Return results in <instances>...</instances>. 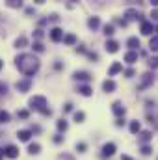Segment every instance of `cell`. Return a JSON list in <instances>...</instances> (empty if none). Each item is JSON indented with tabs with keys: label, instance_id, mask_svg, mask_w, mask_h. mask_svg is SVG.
I'll use <instances>...</instances> for the list:
<instances>
[{
	"label": "cell",
	"instance_id": "1",
	"mask_svg": "<svg viewBox=\"0 0 158 160\" xmlns=\"http://www.w3.org/2000/svg\"><path fill=\"white\" fill-rule=\"evenodd\" d=\"M17 67L20 73H24L26 76H32L34 73H37L39 69V60L34 54H19L17 56Z\"/></svg>",
	"mask_w": 158,
	"mask_h": 160
},
{
	"label": "cell",
	"instance_id": "2",
	"mask_svg": "<svg viewBox=\"0 0 158 160\" xmlns=\"http://www.w3.org/2000/svg\"><path fill=\"white\" fill-rule=\"evenodd\" d=\"M30 108L41 112L43 116H50V114H52V110L47 108V99H45L43 95H35V97H32V99H30Z\"/></svg>",
	"mask_w": 158,
	"mask_h": 160
},
{
	"label": "cell",
	"instance_id": "3",
	"mask_svg": "<svg viewBox=\"0 0 158 160\" xmlns=\"http://www.w3.org/2000/svg\"><path fill=\"white\" fill-rule=\"evenodd\" d=\"M2 155L7 157V158H17V157H19V149H17L15 145H7V147L2 151Z\"/></svg>",
	"mask_w": 158,
	"mask_h": 160
},
{
	"label": "cell",
	"instance_id": "4",
	"mask_svg": "<svg viewBox=\"0 0 158 160\" xmlns=\"http://www.w3.org/2000/svg\"><path fill=\"white\" fill-rule=\"evenodd\" d=\"M153 32H155L153 22H149V21H142V34H143V35H151Z\"/></svg>",
	"mask_w": 158,
	"mask_h": 160
},
{
	"label": "cell",
	"instance_id": "5",
	"mask_svg": "<svg viewBox=\"0 0 158 160\" xmlns=\"http://www.w3.org/2000/svg\"><path fill=\"white\" fill-rule=\"evenodd\" d=\"M50 39L56 41V43L61 41V39H63V30H61V28H52V30H50Z\"/></svg>",
	"mask_w": 158,
	"mask_h": 160
},
{
	"label": "cell",
	"instance_id": "6",
	"mask_svg": "<svg viewBox=\"0 0 158 160\" xmlns=\"http://www.w3.org/2000/svg\"><path fill=\"white\" fill-rule=\"evenodd\" d=\"M30 86H32V80H30V78H26V80H19V82L15 84V88H17L19 91H28Z\"/></svg>",
	"mask_w": 158,
	"mask_h": 160
},
{
	"label": "cell",
	"instance_id": "7",
	"mask_svg": "<svg viewBox=\"0 0 158 160\" xmlns=\"http://www.w3.org/2000/svg\"><path fill=\"white\" fill-rule=\"evenodd\" d=\"M73 78H74V80H82V82H88V80L91 78V75H89V73H86V71H76V73L73 75Z\"/></svg>",
	"mask_w": 158,
	"mask_h": 160
},
{
	"label": "cell",
	"instance_id": "8",
	"mask_svg": "<svg viewBox=\"0 0 158 160\" xmlns=\"http://www.w3.org/2000/svg\"><path fill=\"white\" fill-rule=\"evenodd\" d=\"M112 110H114V114H115V116H119V117H121V116H125V112H127V110H125V106H123L121 103H114Z\"/></svg>",
	"mask_w": 158,
	"mask_h": 160
},
{
	"label": "cell",
	"instance_id": "9",
	"mask_svg": "<svg viewBox=\"0 0 158 160\" xmlns=\"http://www.w3.org/2000/svg\"><path fill=\"white\" fill-rule=\"evenodd\" d=\"M115 153V144H106L104 147H102V155L104 157H112Z\"/></svg>",
	"mask_w": 158,
	"mask_h": 160
},
{
	"label": "cell",
	"instance_id": "10",
	"mask_svg": "<svg viewBox=\"0 0 158 160\" xmlns=\"http://www.w3.org/2000/svg\"><path fill=\"white\" fill-rule=\"evenodd\" d=\"M17 138H19L20 142H28V140L32 138V130H19V132H17Z\"/></svg>",
	"mask_w": 158,
	"mask_h": 160
},
{
	"label": "cell",
	"instance_id": "11",
	"mask_svg": "<svg viewBox=\"0 0 158 160\" xmlns=\"http://www.w3.org/2000/svg\"><path fill=\"white\" fill-rule=\"evenodd\" d=\"M106 50L112 52V54L117 52V50H119V43H117V41H108V43H106Z\"/></svg>",
	"mask_w": 158,
	"mask_h": 160
},
{
	"label": "cell",
	"instance_id": "12",
	"mask_svg": "<svg viewBox=\"0 0 158 160\" xmlns=\"http://www.w3.org/2000/svg\"><path fill=\"white\" fill-rule=\"evenodd\" d=\"M136 60H138V54H136L134 50H130V52L125 54V62H127V63H134Z\"/></svg>",
	"mask_w": 158,
	"mask_h": 160
},
{
	"label": "cell",
	"instance_id": "13",
	"mask_svg": "<svg viewBox=\"0 0 158 160\" xmlns=\"http://www.w3.org/2000/svg\"><path fill=\"white\" fill-rule=\"evenodd\" d=\"M102 89H104V91H108V93H110V91H114V89H115V82H114V80H104Z\"/></svg>",
	"mask_w": 158,
	"mask_h": 160
},
{
	"label": "cell",
	"instance_id": "14",
	"mask_svg": "<svg viewBox=\"0 0 158 160\" xmlns=\"http://www.w3.org/2000/svg\"><path fill=\"white\" fill-rule=\"evenodd\" d=\"M99 24H101V21H99V17H91V19L88 21V26H89L91 30H97V28H99Z\"/></svg>",
	"mask_w": 158,
	"mask_h": 160
},
{
	"label": "cell",
	"instance_id": "15",
	"mask_svg": "<svg viewBox=\"0 0 158 160\" xmlns=\"http://www.w3.org/2000/svg\"><path fill=\"white\" fill-rule=\"evenodd\" d=\"M127 45L134 50V48H138V47H140V39H138V37H130V39L127 41Z\"/></svg>",
	"mask_w": 158,
	"mask_h": 160
},
{
	"label": "cell",
	"instance_id": "16",
	"mask_svg": "<svg viewBox=\"0 0 158 160\" xmlns=\"http://www.w3.org/2000/svg\"><path fill=\"white\" fill-rule=\"evenodd\" d=\"M121 69H123V65H121L119 62H117V63H114V65L110 67V76H114V75H117V73H119Z\"/></svg>",
	"mask_w": 158,
	"mask_h": 160
},
{
	"label": "cell",
	"instance_id": "17",
	"mask_svg": "<svg viewBox=\"0 0 158 160\" xmlns=\"http://www.w3.org/2000/svg\"><path fill=\"white\" fill-rule=\"evenodd\" d=\"M78 93L84 95V97H89V95H91V88H89V86H80V88H78Z\"/></svg>",
	"mask_w": 158,
	"mask_h": 160
},
{
	"label": "cell",
	"instance_id": "18",
	"mask_svg": "<svg viewBox=\"0 0 158 160\" xmlns=\"http://www.w3.org/2000/svg\"><path fill=\"white\" fill-rule=\"evenodd\" d=\"M140 130H142V125H140V121H132V123H130V132H132V134H138Z\"/></svg>",
	"mask_w": 158,
	"mask_h": 160
},
{
	"label": "cell",
	"instance_id": "19",
	"mask_svg": "<svg viewBox=\"0 0 158 160\" xmlns=\"http://www.w3.org/2000/svg\"><path fill=\"white\" fill-rule=\"evenodd\" d=\"M63 43H67V45H74V43H76V37H74L73 34H67V35H63Z\"/></svg>",
	"mask_w": 158,
	"mask_h": 160
},
{
	"label": "cell",
	"instance_id": "20",
	"mask_svg": "<svg viewBox=\"0 0 158 160\" xmlns=\"http://www.w3.org/2000/svg\"><path fill=\"white\" fill-rule=\"evenodd\" d=\"M149 48H151V50H158V35H153V37H151Z\"/></svg>",
	"mask_w": 158,
	"mask_h": 160
},
{
	"label": "cell",
	"instance_id": "21",
	"mask_svg": "<svg viewBox=\"0 0 158 160\" xmlns=\"http://www.w3.org/2000/svg\"><path fill=\"white\" fill-rule=\"evenodd\" d=\"M125 15H127V19H140V13H138L136 9H129Z\"/></svg>",
	"mask_w": 158,
	"mask_h": 160
},
{
	"label": "cell",
	"instance_id": "22",
	"mask_svg": "<svg viewBox=\"0 0 158 160\" xmlns=\"http://www.w3.org/2000/svg\"><path fill=\"white\" fill-rule=\"evenodd\" d=\"M39 149H41V145H39V144H30V147H28V151H30L32 155H37V153H39Z\"/></svg>",
	"mask_w": 158,
	"mask_h": 160
},
{
	"label": "cell",
	"instance_id": "23",
	"mask_svg": "<svg viewBox=\"0 0 158 160\" xmlns=\"http://www.w3.org/2000/svg\"><path fill=\"white\" fill-rule=\"evenodd\" d=\"M84 119H86V114L84 112H74V121L76 123H82Z\"/></svg>",
	"mask_w": 158,
	"mask_h": 160
},
{
	"label": "cell",
	"instance_id": "24",
	"mask_svg": "<svg viewBox=\"0 0 158 160\" xmlns=\"http://www.w3.org/2000/svg\"><path fill=\"white\" fill-rule=\"evenodd\" d=\"M9 121V114L6 110H0V123H7Z\"/></svg>",
	"mask_w": 158,
	"mask_h": 160
},
{
	"label": "cell",
	"instance_id": "25",
	"mask_svg": "<svg viewBox=\"0 0 158 160\" xmlns=\"http://www.w3.org/2000/svg\"><path fill=\"white\" fill-rule=\"evenodd\" d=\"M151 82H153V75L151 73H145L143 75V86H149Z\"/></svg>",
	"mask_w": 158,
	"mask_h": 160
},
{
	"label": "cell",
	"instance_id": "26",
	"mask_svg": "<svg viewBox=\"0 0 158 160\" xmlns=\"http://www.w3.org/2000/svg\"><path fill=\"white\" fill-rule=\"evenodd\" d=\"M67 127H69V123L65 119H60L58 121V130H67Z\"/></svg>",
	"mask_w": 158,
	"mask_h": 160
},
{
	"label": "cell",
	"instance_id": "27",
	"mask_svg": "<svg viewBox=\"0 0 158 160\" xmlns=\"http://www.w3.org/2000/svg\"><path fill=\"white\" fill-rule=\"evenodd\" d=\"M140 140H142V142H149V140H151V132H149V130H143V132L140 134Z\"/></svg>",
	"mask_w": 158,
	"mask_h": 160
},
{
	"label": "cell",
	"instance_id": "28",
	"mask_svg": "<svg viewBox=\"0 0 158 160\" xmlns=\"http://www.w3.org/2000/svg\"><path fill=\"white\" fill-rule=\"evenodd\" d=\"M24 45H26V37H19V39L15 41V47H17V48H22Z\"/></svg>",
	"mask_w": 158,
	"mask_h": 160
},
{
	"label": "cell",
	"instance_id": "29",
	"mask_svg": "<svg viewBox=\"0 0 158 160\" xmlns=\"http://www.w3.org/2000/svg\"><path fill=\"white\" fill-rule=\"evenodd\" d=\"M104 34H106V35H112V34H114V24H106V26H104Z\"/></svg>",
	"mask_w": 158,
	"mask_h": 160
},
{
	"label": "cell",
	"instance_id": "30",
	"mask_svg": "<svg viewBox=\"0 0 158 160\" xmlns=\"http://www.w3.org/2000/svg\"><path fill=\"white\" fill-rule=\"evenodd\" d=\"M32 48H34L35 52H43V50H45V47H43L39 41H37V43H34V47H32Z\"/></svg>",
	"mask_w": 158,
	"mask_h": 160
},
{
	"label": "cell",
	"instance_id": "31",
	"mask_svg": "<svg viewBox=\"0 0 158 160\" xmlns=\"http://www.w3.org/2000/svg\"><path fill=\"white\" fill-rule=\"evenodd\" d=\"M7 6H9V7H20V6H22V2H17V0H9V2H7Z\"/></svg>",
	"mask_w": 158,
	"mask_h": 160
},
{
	"label": "cell",
	"instance_id": "32",
	"mask_svg": "<svg viewBox=\"0 0 158 160\" xmlns=\"http://www.w3.org/2000/svg\"><path fill=\"white\" fill-rule=\"evenodd\" d=\"M17 117L26 119V117H28V110H19V112H17Z\"/></svg>",
	"mask_w": 158,
	"mask_h": 160
},
{
	"label": "cell",
	"instance_id": "33",
	"mask_svg": "<svg viewBox=\"0 0 158 160\" xmlns=\"http://www.w3.org/2000/svg\"><path fill=\"white\" fill-rule=\"evenodd\" d=\"M149 65H151L153 69H156V67H158V58H153V60L149 62Z\"/></svg>",
	"mask_w": 158,
	"mask_h": 160
},
{
	"label": "cell",
	"instance_id": "34",
	"mask_svg": "<svg viewBox=\"0 0 158 160\" xmlns=\"http://www.w3.org/2000/svg\"><path fill=\"white\" fill-rule=\"evenodd\" d=\"M76 149H78L80 153H84V151H86V144H76Z\"/></svg>",
	"mask_w": 158,
	"mask_h": 160
},
{
	"label": "cell",
	"instance_id": "35",
	"mask_svg": "<svg viewBox=\"0 0 158 160\" xmlns=\"http://www.w3.org/2000/svg\"><path fill=\"white\" fill-rule=\"evenodd\" d=\"M142 153H143V155H149V153H151V147H149V145H143V147H142Z\"/></svg>",
	"mask_w": 158,
	"mask_h": 160
},
{
	"label": "cell",
	"instance_id": "36",
	"mask_svg": "<svg viewBox=\"0 0 158 160\" xmlns=\"http://www.w3.org/2000/svg\"><path fill=\"white\" fill-rule=\"evenodd\" d=\"M71 110H73V104H71V103H67V104L63 106V112H71Z\"/></svg>",
	"mask_w": 158,
	"mask_h": 160
},
{
	"label": "cell",
	"instance_id": "37",
	"mask_svg": "<svg viewBox=\"0 0 158 160\" xmlns=\"http://www.w3.org/2000/svg\"><path fill=\"white\" fill-rule=\"evenodd\" d=\"M151 17H153L155 21H158V9H153V13H151Z\"/></svg>",
	"mask_w": 158,
	"mask_h": 160
},
{
	"label": "cell",
	"instance_id": "38",
	"mask_svg": "<svg viewBox=\"0 0 158 160\" xmlns=\"http://www.w3.org/2000/svg\"><path fill=\"white\" fill-rule=\"evenodd\" d=\"M35 37L41 39V37H43V32H41V30H35Z\"/></svg>",
	"mask_w": 158,
	"mask_h": 160
},
{
	"label": "cell",
	"instance_id": "39",
	"mask_svg": "<svg viewBox=\"0 0 158 160\" xmlns=\"http://www.w3.org/2000/svg\"><path fill=\"white\" fill-rule=\"evenodd\" d=\"M125 75H127V76H134V71H132V69H127Z\"/></svg>",
	"mask_w": 158,
	"mask_h": 160
},
{
	"label": "cell",
	"instance_id": "40",
	"mask_svg": "<svg viewBox=\"0 0 158 160\" xmlns=\"http://www.w3.org/2000/svg\"><path fill=\"white\" fill-rule=\"evenodd\" d=\"M123 123H125V121H123V119H121V117H119V119H117V121H115V125H117V127H121V125H123Z\"/></svg>",
	"mask_w": 158,
	"mask_h": 160
},
{
	"label": "cell",
	"instance_id": "41",
	"mask_svg": "<svg viewBox=\"0 0 158 160\" xmlns=\"http://www.w3.org/2000/svg\"><path fill=\"white\" fill-rule=\"evenodd\" d=\"M121 160H132V158H130L129 155H123V157H121Z\"/></svg>",
	"mask_w": 158,
	"mask_h": 160
},
{
	"label": "cell",
	"instance_id": "42",
	"mask_svg": "<svg viewBox=\"0 0 158 160\" xmlns=\"http://www.w3.org/2000/svg\"><path fill=\"white\" fill-rule=\"evenodd\" d=\"M151 4H153V6H155V7H156V9H158V0H153Z\"/></svg>",
	"mask_w": 158,
	"mask_h": 160
},
{
	"label": "cell",
	"instance_id": "43",
	"mask_svg": "<svg viewBox=\"0 0 158 160\" xmlns=\"http://www.w3.org/2000/svg\"><path fill=\"white\" fill-rule=\"evenodd\" d=\"M2 91H6V86H2V84H0V93H2Z\"/></svg>",
	"mask_w": 158,
	"mask_h": 160
},
{
	"label": "cell",
	"instance_id": "44",
	"mask_svg": "<svg viewBox=\"0 0 158 160\" xmlns=\"http://www.w3.org/2000/svg\"><path fill=\"white\" fill-rule=\"evenodd\" d=\"M2 157H4V155H2V151H0V160H2Z\"/></svg>",
	"mask_w": 158,
	"mask_h": 160
},
{
	"label": "cell",
	"instance_id": "45",
	"mask_svg": "<svg viewBox=\"0 0 158 160\" xmlns=\"http://www.w3.org/2000/svg\"><path fill=\"white\" fill-rule=\"evenodd\" d=\"M2 65H4V63H2V62H0V69H2Z\"/></svg>",
	"mask_w": 158,
	"mask_h": 160
},
{
	"label": "cell",
	"instance_id": "46",
	"mask_svg": "<svg viewBox=\"0 0 158 160\" xmlns=\"http://www.w3.org/2000/svg\"><path fill=\"white\" fill-rule=\"evenodd\" d=\"M155 30H156V32H158V28H155Z\"/></svg>",
	"mask_w": 158,
	"mask_h": 160
}]
</instances>
